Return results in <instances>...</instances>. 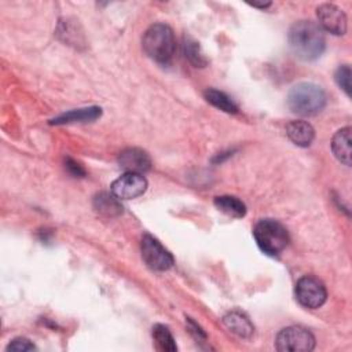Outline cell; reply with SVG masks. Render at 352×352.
<instances>
[{
  "label": "cell",
  "mask_w": 352,
  "mask_h": 352,
  "mask_svg": "<svg viewBox=\"0 0 352 352\" xmlns=\"http://www.w3.org/2000/svg\"><path fill=\"white\" fill-rule=\"evenodd\" d=\"M215 207L227 216L231 218H244L246 215L245 204L233 196H220L215 198Z\"/></svg>",
  "instance_id": "9a60e30c"
},
{
  "label": "cell",
  "mask_w": 352,
  "mask_h": 352,
  "mask_svg": "<svg viewBox=\"0 0 352 352\" xmlns=\"http://www.w3.org/2000/svg\"><path fill=\"white\" fill-rule=\"evenodd\" d=\"M205 99L213 105L215 108L226 112V113H237L238 112V106L234 104V101L226 95L224 93L219 91V90H215V89H209L205 91Z\"/></svg>",
  "instance_id": "e0dca14e"
},
{
  "label": "cell",
  "mask_w": 352,
  "mask_h": 352,
  "mask_svg": "<svg viewBox=\"0 0 352 352\" xmlns=\"http://www.w3.org/2000/svg\"><path fill=\"white\" fill-rule=\"evenodd\" d=\"M275 348L286 352H308L315 348V337L301 326H289L278 333Z\"/></svg>",
  "instance_id": "5b68a950"
},
{
  "label": "cell",
  "mask_w": 352,
  "mask_h": 352,
  "mask_svg": "<svg viewBox=\"0 0 352 352\" xmlns=\"http://www.w3.org/2000/svg\"><path fill=\"white\" fill-rule=\"evenodd\" d=\"M94 208L104 216H117L123 212L119 198L108 193H101L94 198Z\"/></svg>",
  "instance_id": "2e32d148"
},
{
  "label": "cell",
  "mask_w": 352,
  "mask_h": 352,
  "mask_svg": "<svg viewBox=\"0 0 352 352\" xmlns=\"http://www.w3.org/2000/svg\"><path fill=\"white\" fill-rule=\"evenodd\" d=\"M293 54L303 61H314L325 51L326 40L320 27L312 21H298L292 25L288 35Z\"/></svg>",
  "instance_id": "6da1fadb"
},
{
  "label": "cell",
  "mask_w": 352,
  "mask_h": 352,
  "mask_svg": "<svg viewBox=\"0 0 352 352\" xmlns=\"http://www.w3.org/2000/svg\"><path fill=\"white\" fill-rule=\"evenodd\" d=\"M296 298L297 301L309 309L319 308L325 304L327 293L325 285L314 277H303L296 283Z\"/></svg>",
  "instance_id": "52a82bcc"
},
{
  "label": "cell",
  "mask_w": 352,
  "mask_h": 352,
  "mask_svg": "<svg viewBox=\"0 0 352 352\" xmlns=\"http://www.w3.org/2000/svg\"><path fill=\"white\" fill-rule=\"evenodd\" d=\"M250 6L257 8V9H267L271 6V3H250Z\"/></svg>",
  "instance_id": "603a6c76"
},
{
  "label": "cell",
  "mask_w": 352,
  "mask_h": 352,
  "mask_svg": "<svg viewBox=\"0 0 352 352\" xmlns=\"http://www.w3.org/2000/svg\"><path fill=\"white\" fill-rule=\"evenodd\" d=\"M288 138L300 148H307L315 138V131L311 124L305 121H292L286 126Z\"/></svg>",
  "instance_id": "7c38bea8"
},
{
  "label": "cell",
  "mask_w": 352,
  "mask_h": 352,
  "mask_svg": "<svg viewBox=\"0 0 352 352\" xmlns=\"http://www.w3.org/2000/svg\"><path fill=\"white\" fill-rule=\"evenodd\" d=\"M143 261L156 271H167L174 266V256L167 250L159 239L146 234L141 242Z\"/></svg>",
  "instance_id": "8992f818"
},
{
  "label": "cell",
  "mask_w": 352,
  "mask_h": 352,
  "mask_svg": "<svg viewBox=\"0 0 352 352\" xmlns=\"http://www.w3.org/2000/svg\"><path fill=\"white\" fill-rule=\"evenodd\" d=\"M326 105L325 90L314 83H300L288 95L289 109L298 116H315Z\"/></svg>",
  "instance_id": "3957f363"
},
{
  "label": "cell",
  "mask_w": 352,
  "mask_h": 352,
  "mask_svg": "<svg viewBox=\"0 0 352 352\" xmlns=\"http://www.w3.org/2000/svg\"><path fill=\"white\" fill-rule=\"evenodd\" d=\"M142 47L153 61L161 65L171 64L176 49L174 31L165 24L152 25L142 39Z\"/></svg>",
  "instance_id": "7a4b0ae2"
},
{
  "label": "cell",
  "mask_w": 352,
  "mask_h": 352,
  "mask_svg": "<svg viewBox=\"0 0 352 352\" xmlns=\"http://www.w3.org/2000/svg\"><path fill=\"white\" fill-rule=\"evenodd\" d=\"M153 338L156 341L157 348L164 352H175L178 349L172 333L164 325H156L153 327Z\"/></svg>",
  "instance_id": "ac0fdd59"
},
{
  "label": "cell",
  "mask_w": 352,
  "mask_h": 352,
  "mask_svg": "<svg viewBox=\"0 0 352 352\" xmlns=\"http://www.w3.org/2000/svg\"><path fill=\"white\" fill-rule=\"evenodd\" d=\"M36 347L35 344L25 338V337H19L14 338L9 345H8V351H14V352H25V351H35Z\"/></svg>",
  "instance_id": "44dd1931"
},
{
  "label": "cell",
  "mask_w": 352,
  "mask_h": 352,
  "mask_svg": "<svg viewBox=\"0 0 352 352\" xmlns=\"http://www.w3.org/2000/svg\"><path fill=\"white\" fill-rule=\"evenodd\" d=\"M65 164H67V169H68L73 176L83 178V176L86 175V171L83 169V167H82L79 163H76L75 160H72V159H67Z\"/></svg>",
  "instance_id": "7402d4cb"
},
{
  "label": "cell",
  "mask_w": 352,
  "mask_h": 352,
  "mask_svg": "<svg viewBox=\"0 0 352 352\" xmlns=\"http://www.w3.org/2000/svg\"><path fill=\"white\" fill-rule=\"evenodd\" d=\"M185 54H186V58L196 68H204V67L208 65V60L205 58L204 53L201 51L200 45L190 38L186 39V42H185Z\"/></svg>",
  "instance_id": "d6986e66"
},
{
  "label": "cell",
  "mask_w": 352,
  "mask_h": 352,
  "mask_svg": "<svg viewBox=\"0 0 352 352\" xmlns=\"http://www.w3.org/2000/svg\"><path fill=\"white\" fill-rule=\"evenodd\" d=\"M223 325L235 336L241 338H250L255 333V327L249 318L238 311L228 312L223 318Z\"/></svg>",
  "instance_id": "8fae6325"
},
{
  "label": "cell",
  "mask_w": 352,
  "mask_h": 352,
  "mask_svg": "<svg viewBox=\"0 0 352 352\" xmlns=\"http://www.w3.org/2000/svg\"><path fill=\"white\" fill-rule=\"evenodd\" d=\"M334 156L347 167L351 165V128L345 127L336 132L331 141Z\"/></svg>",
  "instance_id": "4fadbf2b"
},
{
  "label": "cell",
  "mask_w": 352,
  "mask_h": 352,
  "mask_svg": "<svg viewBox=\"0 0 352 352\" xmlns=\"http://www.w3.org/2000/svg\"><path fill=\"white\" fill-rule=\"evenodd\" d=\"M253 237L257 246L268 256H278L289 244V234L286 228L277 220L263 219L253 230Z\"/></svg>",
  "instance_id": "277c9868"
},
{
  "label": "cell",
  "mask_w": 352,
  "mask_h": 352,
  "mask_svg": "<svg viewBox=\"0 0 352 352\" xmlns=\"http://www.w3.org/2000/svg\"><path fill=\"white\" fill-rule=\"evenodd\" d=\"M102 110L101 108L93 106V108H86V109H78L68 112L65 115H61L60 117L54 119L51 124H72V123H87V121H94L98 117H101Z\"/></svg>",
  "instance_id": "5bb4252c"
},
{
  "label": "cell",
  "mask_w": 352,
  "mask_h": 352,
  "mask_svg": "<svg viewBox=\"0 0 352 352\" xmlns=\"http://www.w3.org/2000/svg\"><path fill=\"white\" fill-rule=\"evenodd\" d=\"M316 17L322 31H327L333 35H344L347 32V17L344 12L334 5L319 6Z\"/></svg>",
  "instance_id": "9c48e42d"
},
{
  "label": "cell",
  "mask_w": 352,
  "mask_h": 352,
  "mask_svg": "<svg viewBox=\"0 0 352 352\" xmlns=\"http://www.w3.org/2000/svg\"><path fill=\"white\" fill-rule=\"evenodd\" d=\"M334 80L337 86L347 94V97L351 95V69L348 65H342L337 69L334 75Z\"/></svg>",
  "instance_id": "ffe728a7"
},
{
  "label": "cell",
  "mask_w": 352,
  "mask_h": 352,
  "mask_svg": "<svg viewBox=\"0 0 352 352\" xmlns=\"http://www.w3.org/2000/svg\"><path fill=\"white\" fill-rule=\"evenodd\" d=\"M148 189V180L143 175L127 172L112 185V194L119 200H132L142 196Z\"/></svg>",
  "instance_id": "ba28073f"
},
{
  "label": "cell",
  "mask_w": 352,
  "mask_h": 352,
  "mask_svg": "<svg viewBox=\"0 0 352 352\" xmlns=\"http://www.w3.org/2000/svg\"><path fill=\"white\" fill-rule=\"evenodd\" d=\"M119 164L127 172L139 174V175H143L152 168V160L149 154L137 148H131L121 152L119 156Z\"/></svg>",
  "instance_id": "30bf717a"
}]
</instances>
